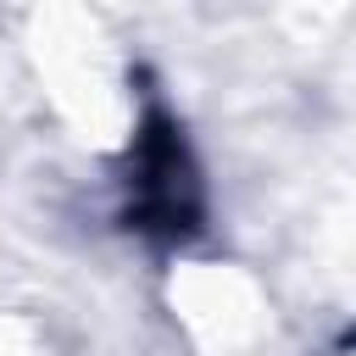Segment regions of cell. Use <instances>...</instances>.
<instances>
[{"instance_id":"6da1fadb","label":"cell","mask_w":356,"mask_h":356,"mask_svg":"<svg viewBox=\"0 0 356 356\" xmlns=\"http://www.w3.org/2000/svg\"><path fill=\"white\" fill-rule=\"evenodd\" d=\"M117 222L150 245H189L206 228V178L195 167L184 122L161 100H145L139 128L128 139Z\"/></svg>"}]
</instances>
